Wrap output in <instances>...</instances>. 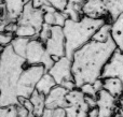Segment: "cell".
I'll return each mask as SVG.
<instances>
[{
  "label": "cell",
  "mask_w": 123,
  "mask_h": 117,
  "mask_svg": "<svg viewBox=\"0 0 123 117\" xmlns=\"http://www.w3.org/2000/svg\"><path fill=\"white\" fill-rule=\"evenodd\" d=\"M51 30H52L51 26L43 24L42 28L40 29V31H39V33H38L37 39H38L39 41H41V42L44 44V43L48 41V39L50 38V36H51Z\"/></svg>",
  "instance_id": "cell-21"
},
{
  "label": "cell",
  "mask_w": 123,
  "mask_h": 117,
  "mask_svg": "<svg viewBox=\"0 0 123 117\" xmlns=\"http://www.w3.org/2000/svg\"><path fill=\"white\" fill-rule=\"evenodd\" d=\"M43 15H44V13H43L42 9H36L31 4V2H29L23 9L19 16L17 17L16 24L17 25L30 26V27L35 28L37 31H40V29L44 24Z\"/></svg>",
  "instance_id": "cell-9"
},
{
  "label": "cell",
  "mask_w": 123,
  "mask_h": 117,
  "mask_svg": "<svg viewBox=\"0 0 123 117\" xmlns=\"http://www.w3.org/2000/svg\"><path fill=\"white\" fill-rule=\"evenodd\" d=\"M49 4L54 8L55 10L60 11V12H64L67 6V2L68 0H48Z\"/></svg>",
  "instance_id": "cell-22"
},
{
  "label": "cell",
  "mask_w": 123,
  "mask_h": 117,
  "mask_svg": "<svg viewBox=\"0 0 123 117\" xmlns=\"http://www.w3.org/2000/svg\"><path fill=\"white\" fill-rule=\"evenodd\" d=\"M96 110L98 117H115L119 112V100L103 89L96 96Z\"/></svg>",
  "instance_id": "cell-8"
},
{
  "label": "cell",
  "mask_w": 123,
  "mask_h": 117,
  "mask_svg": "<svg viewBox=\"0 0 123 117\" xmlns=\"http://www.w3.org/2000/svg\"><path fill=\"white\" fill-rule=\"evenodd\" d=\"M83 16L93 19H105L111 21L104 0H84L82 8Z\"/></svg>",
  "instance_id": "cell-10"
},
{
  "label": "cell",
  "mask_w": 123,
  "mask_h": 117,
  "mask_svg": "<svg viewBox=\"0 0 123 117\" xmlns=\"http://www.w3.org/2000/svg\"><path fill=\"white\" fill-rule=\"evenodd\" d=\"M83 3L84 0H68L67 6L64 11L67 18L71 21H79L81 17H83Z\"/></svg>",
  "instance_id": "cell-15"
},
{
  "label": "cell",
  "mask_w": 123,
  "mask_h": 117,
  "mask_svg": "<svg viewBox=\"0 0 123 117\" xmlns=\"http://www.w3.org/2000/svg\"><path fill=\"white\" fill-rule=\"evenodd\" d=\"M66 99L67 105L64 109L66 117H89L91 107L85 100V96L79 88L69 90Z\"/></svg>",
  "instance_id": "cell-5"
},
{
  "label": "cell",
  "mask_w": 123,
  "mask_h": 117,
  "mask_svg": "<svg viewBox=\"0 0 123 117\" xmlns=\"http://www.w3.org/2000/svg\"><path fill=\"white\" fill-rule=\"evenodd\" d=\"M67 94L68 90L62 86L56 85L50 91L49 95L45 96V109L55 111V110H64L67 105Z\"/></svg>",
  "instance_id": "cell-11"
},
{
  "label": "cell",
  "mask_w": 123,
  "mask_h": 117,
  "mask_svg": "<svg viewBox=\"0 0 123 117\" xmlns=\"http://www.w3.org/2000/svg\"><path fill=\"white\" fill-rule=\"evenodd\" d=\"M103 89L120 100L123 97V81L120 77L103 79Z\"/></svg>",
  "instance_id": "cell-13"
},
{
  "label": "cell",
  "mask_w": 123,
  "mask_h": 117,
  "mask_svg": "<svg viewBox=\"0 0 123 117\" xmlns=\"http://www.w3.org/2000/svg\"><path fill=\"white\" fill-rule=\"evenodd\" d=\"M48 72L42 64H27L16 85V96L19 100L29 99L32 92L36 90V85L39 80Z\"/></svg>",
  "instance_id": "cell-3"
},
{
  "label": "cell",
  "mask_w": 123,
  "mask_h": 117,
  "mask_svg": "<svg viewBox=\"0 0 123 117\" xmlns=\"http://www.w3.org/2000/svg\"><path fill=\"white\" fill-rule=\"evenodd\" d=\"M31 0H4V8L6 12V21H16L17 17L22 13L23 9L27 5Z\"/></svg>",
  "instance_id": "cell-12"
},
{
  "label": "cell",
  "mask_w": 123,
  "mask_h": 117,
  "mask_svg": "<svg viewBox=\"0 0 123 117\" xmlns=\"http://www.w3.org/2000/svg\"><path fill=\"white\" fill-rule=\"evenodd\" d=\"M24 59L27 64H42L47 70H49L54 64L53 59L45 49L44 44L37 38L29 40Z\"/></svg>",
  "instance_id": "cell-6"
},
{
  "label": "cell",
  "mask_w": 123,
  "mask_h": 117,
  "mask_svg": "<svg viewBox=\"0 0 123 117\" xmlns=\"http://www.w3.org/2000/svg\"><path fill=\"white\" fill-rule=\"evenodd\" d=\"M2 51H3V48H2V47H0V55H1V53H2Z\"/></svg>",
  "instance_id": "cell-24"
},
{
  "label": "cell",
  "mask_w": 123,
  "mask_h": 117,
  "mask_svg": "<svg viewBox=\"0 0 123 117\" xmlns=\"http://www.w3.org/2000/svg\"><path fill=\"white\" fill-rule=\"evenodd\" d=\"M56 86V83L54 81V79L49 74V73H45L40 80L37 83L36 85V91H38L39 94L43 95V96H47V95L50 94L52 89Z\"/></svg>",
  "instance_id": "cell-17"
},
{
  "label": "cell",
  "mask_w": 123,
  "mask_h": 117,
  "mask_svg": "<svg viewBox=\"0 0 123 117\" xmlns=\"http://www.w3.org/2000/svg\"><path fill=\"white\" fill-rule=\"evenodd\" d=\"M105 19H93L81 17L79 21L67 19L63 27L66 43V57L71 59L79 48L92 41L95 32L106 23Z\"/></svg>",
  "instance_id": "cell-2"
},
{
  "label": "cell",
  "mask_w": 123,
  "mask_h": 117,
  "mask_svg": "<svg viewBox=\"0 0 123 117\" xmlns=\"http://www.w3.org/2000/svg\"><path fill=\"white\" fill-rule=\"evenodd\" d=\"M111 40L118 51L123 52V12L111 21Z\"/></svg>",
  "instance_id": "cell-14"
},
{
  "label": "cell",
  "mask_w": 123,
  "mask_h": 117,
  "mask_svg": "<svg viewBox=\"0 0 123 117\" xmlns=\"http://www.w3.org/2000/svg\"><path fill=\"white\" fill-rule=\"evenodd\" d=\"M116 51L117 46L112 40L105 43L92 40L79 48L71 57V71L76 87L80 88L102 79L103 70Z\"/></svg>",
  "instance_id": "cell-1"
},
{
  "label": "cell",
  "mask_w": 123,
  "mask_h": 117,
  "mask_svg": "<svg viewBox=\"0 0 123 117\" xmlns=\"http://www.w3.org/2000/svg\"><path fill=\"white\" fill-rule=\"evenodd\" d=\"M93 41L99 43H105L111 40V21H106L93 36Z\"/></svg>",
  "instance_id": "cell-18"
},
{
  "label": "cell",
  "mask_w": 123,
  "mask_h": 117,
  "mask_svg": "<svg viewBox=\"0 0 123 117\" xmlns=\"http://www.w3.org/2000/svg\"><path fill=\"white\" fill-rule=\"evenodd\" d=\"M28 42H29L28 39L15 37V38L13 39L12 43L10 44V46H11V48H12V51L14 52L17 56H19V57H22V58H25Z\"/></svg>",
  "instance_id": "cell-19"
},
{
  "label": "cell",
  "mask_w": 123,
  "mask_h": 117,
  "mask_svg": "<svg viewBox=\"0 0 123 117\" xmlns=\"http://www.w3.org/2000/svg\"><path fill=\"white\" fill-rule=\"evenodd\" d=\"M71 66V59L64 56V57L60 58L57 61L54 62L53 66L48 70V73L54 79L56 85L62 86L68 91L77 88L74 85V77H72Z\"/></svg>",
  "instance_id": "cell-4"
},
{
  "label": "cell",
  "mask_w": 123,
  "mask_h": 117,
  "mask_svg": "<svg viewBox=\"0 0 123 117\" xmlns=\"http://www.w3.org/2000/svg\"><path fill=\"white\" fill-rule=\"evenodd\" d=\"M29 101L32 106V115L34 117H40L45 112V97L35 90L29 97Z\"/></svg>",
  "instance_id": "cell-16"
},
{
  "label": "cell",
  "mask_w": 123,
  "mask_h": 117,
  "mask_svg": "<svg viewBox=\"0 0 123 117\" xmlns=\"http://www.w3.org/2000/svg\"><path fill=\"white\" fill-rule=\"evenodd\" d=\"M53 117H66L65 116V113H64V110H55L53 111Z\"/></svg>",
  "instance_id": "cell-23"
},
{
  "label": "cell",
  "mask_w": 123,
  "mask_h": 117,
  "mask_svg": "<svg viewBox=\"0 0 123 117\" xmlns=\"http://www.w3.org/2000/svg\"><path fill=\"white\" fill-rule=\"evenodd\" d=\"M14 38L15 36L13 33H11V32L0 31V47L4 48L6 46H10V44L12 43Z\"/></svg>",
  "instance_id": "cell-20"
},
{
  "label": "cell",
  "mask_w": 123,
  "mask_h": 117,
  "mask_svg": "<svg viewBox=\"0 0 123 117\" xmlns=\"http://www.w3.org/2000/svg\"><path fill=\"white\" fill-rule=\"evenodd\" d=\"M44 46L54 62L66 56V43L63 28L57 26L52 27L51 36L44 43Z\"/></svg>",
  "instance_id": "cell-7"
}]
</instances>
